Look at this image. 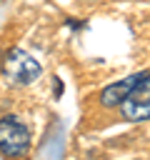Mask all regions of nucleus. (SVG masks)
<instances>
[{"mask_svg": "<svg viewBox=\"0 0 150 160\" xmlns=\"http://www.w3.org/2000/svg\"><path fill=\"white\" fill-rule=\"evenodd\" d=\"M40 72H42L40 62L30 52H25L20 48L8 50L5 58H2V75L12 85H30V82H35L40 78Z\"/></svg>", "mask_w": 150, "mask_h": 160, "instance_id": "f257e3e1", "label": "nucleus"}, {"mask_svg": "<svg viewBox=\"0 0 150 160\" xmlns=\"http://www.w3.org/2000/svg\"><path fill=\"white\" fill-rule=\"evenodd\" d=\"M30 150V128L15 115L0 118V152L8 158L25 155Z\"/></svg>", "mask_w": 150, "mask_h": 160, "instance_id": "f03ea898", "label": "nucleus"}, {"mask_svg": "<svg viewBox=\"0 0 150 160\" xmlns=\"http://www.w3.org/2000/svg\"><path fill=\"white\" fill-rule=\"evenodd\" d=\"M142 75H145V72H135V75H130V78H125V80H118V82L108 85V88L100 92V105H105V108H115V105H120V102L130 95V90L140 82Z\"/></svg>", "mask_w": 150, "mask_h": 160, "instance_id": "20e7f679", "label": "nucleus"}, {"mask_svg": "<svg viewBox=\"0 0 150 160\" xmlns=\"http://www.w3.org/2000/svg\"><path fill=\"white\" fill-rule=\"evenodd\" d=\"M118 108H120V115L125 120H132V122L150 118V75L148 72L140 78V82L130 90V95Z\"/></svg>", "mask_w": 150, "mask_h": 160, "instance_id": "7ed1b4c3", "label": "nucleus"}]
</instances>
